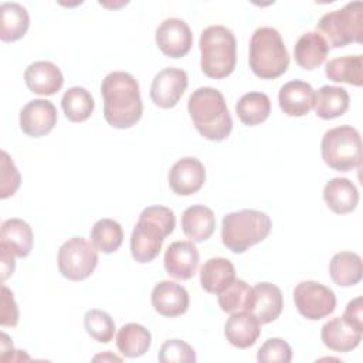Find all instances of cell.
<instances>
[{
    "label": "cell",
    "mask_w": 363,
    "mask_h": 363,
    "mask_svg": "<svg viewBox=\"0 0 363 363\" xmlns=\"http://www.w3.org/2000/svg\"><path fill=\"white\" fill-rule=\"evenodd\" d=\"M104 118L116 129H128L139 122L143 112L139 84L125 71L109 72L101 84Z\"/></svg>",
    "instance_id": "6da1fadb"
},
{
    "label": "cell",
    "mask_w": 363,
    "mask_h": 363,
    "mask_svg": "<svg viewBox=\"0 0 363 363\" xmlns=\"http://www.w3.org/2000/svg\"><path fill=\"white\" fill-rule=\"evenodd\" d=\"M187 111L197 132L208 140L221 142L233 129L224 95L211 86H200L189 98Z\"/></svg>",
    "instance_id": "7a4b0ae2"
},
{
    "label": "cell",
    "mask_w": 363,
    "mask_h": 363,
    "mask_svg": "<svg viewBox=\"0 0 363 363\" xmlns=\"http://www.w3.org/2000/svg\"><path fill=\"white\" fill-rule=\"evenodd\" d=\"M176 227L173 210L164 206H149L142 210L130 235V254L136 262L153 261L167 235Z\"/></svg>",
    "instance_id": "3957f363"
},
{
    "label": "cell",
    "mask_w": 363,
    "mask_h": 363,
    "mask_svg": "<svg viewBox=\"0 0 363 363\" xmlns=\"http://www.w3.org/2000/svg\"><path fill=\"white\" fill-rule=\"evenodd\" d=\"M272 227V221L264 211L244 208L223 217L221 241L234 254H242L250 247L264 241Z\"/></svg>",
    "instance_id": "277c9868"
},
{
    "label": "cell",
    "mask_w": 363,
    "mask_h": 363,
    "mask_svg": "<svg viewBox=\"0 0 363 363\" xmlns=\"http://www.w3.org/2000/svg\"><path fill=\"white\" fill-rule=\"evenodd\" d=\"M200 67L204 75L214 79L228 77L237 62V41L224 26H208L200 35Z\"/></svg>",
    "instance_id": "5b68a950"
},
{
    "label": "cell",
    "mask_w": 363,
    "mask_h": 363,
    "mask_svg": "<svg viewBox=\"0 0 363 363\" xmlns=\"http://www.w3.org/2000/svg\"><path fill=\"white\" fill-rule=\"evenodd\" d=\"M248 62L251 71L261 79H275L285 74L289 54L278 30L259 27L252 33Z\"/></svg>",
    "instance_id": "8992f818"
},
{
    "label": "cell",
    "mask_w": 363,
    "mask_h": 363,
    "mask_svg": "<svg viewBox=\"0 0 363 363\" xmlns=\"http://www.w3.org/2000/svg\"><path fill=\"white\" fill-rule=\"evenodd\" d=\"M323 162L333 170L349 172L362 163V139L356 128L343 125L325 132L320 142Z\"/></svg>",
    "instance_id": "52a82bcc"
},
{
    "label": "cell",
    "mask_w": 363,
    "mask_h": 363,
    "mask_svg": "<svg viewBox=\"0 0 363 363\" xmlns=\"http://www.w3.org/2000/svg\"><path fill=\"white\" fill-rule=\"evenodd\" d=\"M316 31L333 48L345 47L350 43H360L363 34V4L352 1L342 9L326 13L316 23Z\"/></svg>",
    "instance_id": "ba28073f"
},
{
    "label": "cell",
    "mask_w": 363,
    "mask_h": 363,
    "mask_svg": "<svg viewBox=\"0 0 363 363\" xmlns=\"http://www.w3.org/2000/svg\"><path fill=\"white\" fill-rule=\"evenodd\" d=\"M61 275L69 281H84L92 275L98 265V250L84 237L65 241L57 255Z\"/></svg>",
    "instance_id": "9c48e42d"
},
{
    "label": "cell",
    "mask_w": 363,
    "mask_h": 363,
    "mask_svg": "<svg viewBox=\"0 0 363 363\" xmlns=\"http://www.w3.org/2000/svg\"><path fill=\"white\" fill-rule=\"evenodd\" d=\"M294 302L298 312L309 319L319 320L336 309L335 292L316 281H302L294 289Z\"/></svg>",
    "instance_id": "30bf717a"
},
{
    "label": "cell",
    "mask_w": 363,
    "mask_h": 363,
    "mask_svg": "<svg viewBox=\"0 0 363 363\" xmlns=\"http://www.w3.org/2000/svg\"><path fill=\"white\" fill-rule=\"evenodd\" d=\"M189 85L184 69L167 67L160 69L150 85V98L153 104L163 109L173 108L183 96Z\"/></svg>",
    "instance_id": "8fae6325"
},
{
    "label": "cell",
    "mask_w": 363,
    "mask_h": 363,
    "mask_svg": "<svg viewBox=\"0 0 363 363\" xmlns=\"http://www.w3.org/2000/svg\"><path fill=\"white\" fill-rule=\"evenodd\" d=\"M155 40L164 55L170 58H180L190 51L193 45V33L184 20L172 17L159 24Z\"/></svg>",
    "instance_id": "7c38bea8"
},
{
    "label": "cell",
    "mask_w": 363,
    "mask_h": 363,
    "mask_svg": "<svg viewBox=\"0 0 363 363\" xmlns=\"http://www.w3.org/2000/svg\"><path fill=\"white\" fill-rule=\"evenodd\" d=\"M57 123V109L47 99H33L20 111V128L30 138L48 135Z\"/></svg>",
    "instance_id": "4fadbf2b"
},
{
    "label": "cell",
    "mask_w": 363,
    "mask_h": 363,
    "mask_svg": "<svg viewBox=\"0 0 363 363\" xmlns=\"http://www.w3.org/2000/svg\"><path fill=\"white\" fill-rule=\"evenodd\" d=\"M167 179L173 193L179 196H191L203 187L206 182V169L196 157H182L172 166Z\"/></svg>",
    "instance_id": "5bb4252c"
},
{
    "label": "cell",
    "mask_w": 363,
    "mask_h": 363,
    "mask_svg": "<svg viewBox=\"0 0 363 363\" xmlns=\"http://www.w3.org/2000/svg\"><path fill=\"white\" fill-rule=\"evenodd\" d=\"M282 308L284 298L277 285L271 282H259L251 288L245 311L254 313L261 325L274 322L281 315Z\"/></svg>",
    "instance_id": "9a60e30c"
},
{
    "label": "cell",
    "mask_w": 363,
    "mask_h": 363,
    "mask_svg": "<svg viewBox=\"0 0 363 363\" xmlns=\"http://www.w3.org/2000/svg\"><path fill=\"white\" fill-rule=\"evenodd\" d=\"M200 255L193 241H174L164 251L166 272L180 281L190 279L199 267Z\"/></svg>",
    "instance_id": "2e32d148"
},
{
    "label": "cell",
    "mask_w": 363,
    "mask_h": 363,
    "mask_svg": "<svg viewBox=\"0 0 363 363\" xmlns=\"http://www.w3.org/2000/svg\"><path fill=\"white\" fill-rule=\"evenodd\" d=\"M153 309L166 318H176L187 312L190 296L184 286L173 281H160L152 289Z\"/></svg>",
    "instance_id": "e0dca14e"
},
{
    "label": "cell",
    "mask_w": 363,
    "mask_h": 363,
    "mask_svg": "<svg viewBox=\"0 0 363 363\" xmlns=\"http://www.w3.org/2000/svg\"><path fill=\"white\" fill-rule=\"evenodd\" d=\"M27 88L37 95H54L64 84L61 69L50 61H35L24 71Z\"/></svg>",
    "instance_id": "ac0fdd59"
},
{
    "label": "cell",
    "mask_w": 363,
    "mask_h": 363,
    "mask_svg": "<svg viewBox=\"0 0 363 363\" xmlns=\"http://www.w3.org/2000/svg\"><path fill=\"white\" fill-rule=\"evenodd\" d=\"M224 335L227 340L238 349L252 346L261 335V323L254 313L248 311H238L231 313L224 325Z\"/></svg>",
    "instance_id": "d6986e66"
},
{
    "label": "cell",
    "mask_w": 363,
    "mask_h": 363,
    "mask_svg": "<svg viewBox=\"0 0 363 363\" xmlns=\"http://www.w3.org/2000/svg\"><path fill=\"white\" fill-rule=\"evenodd\" d=\"M362 333V330L347 323L342 316H337L322 326L320 337L323 345L330 350L346 353L359 346Z\"/></svg>",
    "instance_id": "ffe728a7"
},
{
    "label": "cell",
    "mask_w": 363,
    "mask_h": 363,
    "mask_svg": "<svg viewBox=\"0 0 363 363\" xmlns=\"http://www.w3.org/2000/svg\"><path fill=\"white\" fill-rule=\"evenodd\" d=\"M313 95L315 91L311 84L299 79L289 81L279 89V108L288 116L308 115L313 105Z\"/></svg>",
    "instance_id": "44dd1931"
},
{
    "label": "cell",
    "mask_w": 363,
    "mask_h": 363,
    "mask_svg": "<svg viewBox=\"0 0 363 363\" xmlns=\"http://www.w3.org/2000/svg\"><path fill=\"white\" fill-rule=\"evenodd\" d=\"M329 45L318 31L302 34L294 45V57L296 64L303 69H315L322 65L328 57Z\"/></svg>",
    "instance_id": "7402d4cb"
},
{
    "label": "cell",
    "mask_w": 363,
    "mask_h": 363,
    "mask_svg": "<svg viewBox=\"0 0 363 363\" xmlns=\"http://www.w3.org/2000/svg\"><path fill=\"white\" fill-rule=\"evenodd\" d=\"M323 200L336 214L352 213L359 203L356 186L346 177H333L323 187Z\"/></svg>",
    "instance_id": "603a6c76"
},
{
    "label": "cell",
    "mask_w": 363,
    "mask_h": 363,
    "mask_svg": "<svg viewBox=\"0 0 363 363\" xmlns=\"http://www.w3.org/2000/svg\"><path fill=\"white\" fill-rule=\"evenodd\" d=\"M235 279L233 262L223 257L208 258L200 268L201 288L208 294H221Z\"/></svg>",
    "instance_id": "cb8c5ba5"
},
{
    "label": "cell",
    "mask_w": 363,
    "mask_h": 363,
    "mask_svg": "<svg viewBox=\"0 0 363 363\" xmlns=\"http://www.w3.org/2000/svg\"><path fill=\"white\" fill-rule=\"evenodd\" d=\"M183 233L193 242L208 240L216 230V216L210 207L197 204L190 206L182 216Z\"/></svg>",
    "instance_id": "d4e9b609"
},
{
    "label": "cell",
    "mask_w": 363,
    "mask_h": 363,
    "mask_svg": "<svg viewBox=\"0 0 363 363\" xmlns=\"http://www.w3.org/2000/svg\"><path fill=\"white\" fill-rule=\"evenodd\" d=\"M350 96L342 86L323 85L313 95V111L320 119H335L346 113Z\"/></svg>",
    "instance_id": "484cf974"
},
{
    "label": "cell",
    "mask_w": 363,
    "mask_h": 363,
    "mask_svg": "<svg viewBox=\"0 0 363 363\" xmlns=\"http://www.w3.org/2000/svg\"><path fill=\"white\" fill-rule=\"evenodd\" d=\"M0 245L18 258H24L33 248V230L21 218H9L1 224Z\"/></svg>",
    "instance_id": "4316f807"
},
{
    "label": "cell",
    "mask_w": 363,
    "mask_h": 363,
    "mask_svg": "<svg viewBox=\"0 0 363 363\" xmlns=\"http://www.w3.org/2000/svg\"><path fill=\"white\" fill-rule=\"evenodd\" d=\"M0 40L4 43L17 41L24 37L30 27V16L18 3L4 1L0 6Z\"/></svg>",
    "instance_id": "83f0119b"
},
{
    "label": "cell",
    "mask_w": 363,
    "mask_h": 363,
    "mask_svg": "<svg viewBox=\"0 0 363 363\" xmlns=\"http://www.w3.org/2000/svg\"><path fill=\"white\" fill-rule=\"evenodd\" d=\"M329 275L339 286H353L359 284L363 275L360 255L352 251L335 254L329 262Z\"/></svg>",
    "instance_id": "f1b7e54d"
},
{
    "label": "cell",
    "mask_w": 363,
    "mask_h": 363,
    "mask_svg": "<svg viewBox=\"0 0 363 363\" xmlns=\"http://www.w3.org/2000/svg\"><path fill=\"white\" fill-rule=\"evenodd\" d=\"M152 343L150 332L139 323L123 325L116 335V347L125 357H139L145 354Z\"/></svg>",
    "instance_id": "f546056e"
},
{
    "label": "cell",
    "mask_w": 363,
    "mask_h": 363,
    "mask_svg": "<svg viewBox=\"0 0 363 363\" xmlns=\"http://www.w3.org/2000/svg\"><path fill=\"white\" fill-rule=\"evenodd\" d=\"M235 112L244 125L255 126L268 119L271 113V101L264 92H247L238 99Z\"/></svg>",
    "instance_id": "4dcf8cb0"
},
{
    "label": "cell",
    "mask_w": 363,
    "mask_h": 363,
    "mask_svg": "<svg viewBox=\"0 0 363 363\" xmlns=\"http://www.w3.org/2000/svg\"><path fill=\"white\" fill-rule=\"evenodd\" d=\"M363 57L362 55H345L330 60L325 65V74L328 79L335 82H346L349 85H363Z\"/></svg>",
    "instance_id": "1f68e13d"
},
{
    "label": "cell",
    "mask_w": 363,
    "mask_h": 363,
    "mask_svg": "<svg viewBox=\"0 0 363 363\" xmlns=\"http://www.w3.org/2000/svg\"><path fill=\"white\" fill-rule=\"evenodd\" d=\"M61 108L68 121L84 122L92 115L95 102L89 91L82 86H72L64 92Z\"/></svg>",
    "instance_id": "d6a6232c"
},
{
    "label": "cell",
    "mask_w": 363,
    "mask_h": 363,
    "mask_svg": "<svg viewBox=\"0 0 363 363\" xmlns=\"http://www.w3.org/2000/svg\"><path fill=\"white\" fill-rule=\"evenodd\" d=\"M123 230L121 224L112 218L98 220L91 230V242L104 254H112L122 245Z\"/></svg>",
    "instance_id": "836d02e7"
},
{
    "label": "cell",
    "mask_w": 363,
    "mask_h": 363,
    "mask_svg": "<svg viewBox=\"0 0 363 363\" xmlns=\"http://www.w3.org/2000/svg\"><path fill=\"white\" fill-rule=\"evenodd\" d=\"M86 333L99 343H109L115 335V322L109 313L101 309H89L84 316Z\"/></svg>",
    "instance_id": "e575fe53"
},
{
    "label": "cell",
    "mask_w": 363,
    "mask_h": 363,
    "mask_svg": "<svg viewBox=\"0 0 363 363\" xmlns=\"http://www.w3.org/2000/svg\"><path fill=\"white\" fill-rule=\"evenodd\" d=\"M251 286L244 279H234L221 294H218V305L227 313L245 311L250 299Z\"/></svg>",
    "instance_id": "d590c367"
},
{
    "label": "cell",
    "mask_w": 363,
    "mask_h": 363,
    "mask_svg": "<svg viewBox=\"0 0 363 363\" xmlns=\"http://www.w3.org/2000/svg\"><path fill=\"white\" fill-rule=\"evenodd\" d=\"M157 359L160 363H194L196 353L189 343L180 339H170L160 346Z\"/></svg>",
    "instance_id": "8d00e7d4"
},
{
    "label": "cell",
    "mask_w": 363,
    "mask_h": 363,
    "mask_svg": "<svg viewBox=\"0 0 363 363\" xmlns=\"http://www.w3.org/2000/svg\"><path fill=\"white\" fill-rule=\"evenodd\" d=\"M257 360L259 363H267V362L289 363L292 360V349L284 339L271 337L265 340V343L258 349Z\"/></svg>",
    "instance_id": "74e56055"
},
{
    "label": "cell",
    "mask_w": 363,
    "mask_h": 363,
    "mask_svg": "<svg viewBox=\"0 0 363 363\" xmlns=\"http://www.w3.org/2000/svg\"><path fill=\"white\" fill-rule=\"evenodd\" d=\"M1 187H0V197L7 199L13 196L17 189L20 187V173L13 162V159L9 156L7 152H1Z\"/></svg>",
    "instance_id": "f35d334b"
},
{
    "label": "cell",
    "mask_w": 363,
    "mask_h": 363,
    "mask_svg": "<svg viewBox=\"0 0 363 363\" xmlns=\"http://www.w3.org/2000/svg\"><path fill=\"white\" fill-rule=\"evenodd\" d=\"M18 322V308L14 301L13 292L3 285L1 286V326H16Z\"/></svg>",
    "instance_id": "ab89813d"
},
{
    "label": "cell",
    "mask_w": 363,
    "mask_h": 363,
    "mask_svg": "<svg viewBox=\"0 0 363 363\" xmlns=\"http://www.w3.org/2000/svg\"><path fill=\"white\" fill-rule=\"evenodd\" d=\"M347 323L363 332V298L357 296L347 302L345 313L342 316Z\"/></svg>",
    "instance_id": "60d3db41"
},
{
    "label": "cell",
    "mask_w": 363,
    "mask_h": 363,
    "mask_svg": "<svg viewBox=\"0 0 363 363\" xmlns=\"http://www.w3.org/2000/svg\"><path fill=\"white\" fill-rule=\"evenodd\" d=\"M14 254L10 252L6 247L0 245V267H1V281H6L10 275H13L16 268Z\"/></svg>",
    "instance_id": "b9f144b4"
},
{
    "label": "cell",
    "mask_w": 363,
    "mask_h": 363,
    "mask_svg": "<svg viewBox=\"0 0 363 363\" xmlns=\"http://www.w3.org/2000/svg\"><path fill=\"white\" fill-rule=\"evenodd\" d=\"M7 353H10L9 362H10V360H11V362H14V360L17 362V360H21V359L30 360V357L26 356L24 350H14L13 342H11L10 337L3 332V333H1V354H0V360H3V359L7 356Z\"/></svg>",
    "instance_id": "7bdbcfd3"
},
{
    "label": "cell",
    "mask_w": 363,
    "mask_h": 363,
    "mask_svg": "<svg viewBox=\"0 0 363 363\" xmlns=\"http://www.w3.org/2000/svg\"><path fill=\"white\" fill-rule=\"evenodd\" d=\"M105 360V359H109V360H116V362H121L122 359L121 357H118V356H115V354H111V353H105V354H98V356H95L94 357V360Z\"/></svg>",
    "instance_id": "ee69618b"
}]
</instances>
